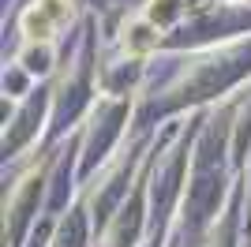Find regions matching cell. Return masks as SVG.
I'll return each mask as SVG.
<instances>
[{"label": "cell", "instance_id": "1", "mask_svg": "<svg viewBox=\"0 0 251 247\" xmlns=\"http://www.w3.org/2000/svg\"><path fill=\"white\" fill-rule=\"evenodd\" d=\"M131 113V98H98L90 109H86V124H83V154H79V180L94 173L98 165L109 161V150L116 146L120 131H124V120Z\"/></svg>", "mask_w": 251, "mask_h": 247}, {"label": "cell", "instance_id": "2", "mask_svg": "<svg viewBox=\"0 0 251 247\" xmlns=\"http://www.w3.org/2000/svg\"><path fill=\"white\" fill-rule=\"evenodd\" d=\"M45 109H52V82H45V86H38V90H30L26 98H23L19 113L8 120V127H4V161H15L23 146H30L34 139H38Z\"/></svg>", "mask_w": 251, "mask_h": 247}, {"label": "cell", "instance_id": "3", "mask_svg": "<svg viewBox=\"0 0 251 247\" xmlns=\"http://www.w3.org/2000/svg\"><path fill=\"white\" fill-rule=\"evenodd\" d=\"M90 228H94V217H90V210H86L83 198H75L72 210H68V217L64 214L56 217V228H52L49 247H86Z\"/></svg>", "mask_w": 251, "mask_h": 247}, {"label": "cell", "instance_id": "4", "mask_svg": "<svg viewBox=\"0 0 251 247\" xmlns=\"http://www.w3.org/2000/svg\"><path fill=\"white\" fill-rule=\"evenodd\" d=\"M4 4H8V0H4Z\"/></svg>", "mask_w": 251, "mask_h": 247}]
</instances>
